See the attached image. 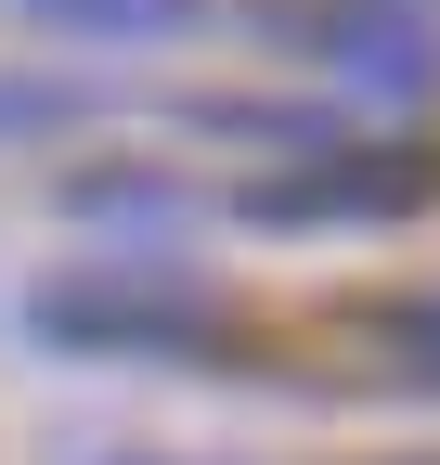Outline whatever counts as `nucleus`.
I'll list each match as a JSON object with an SVG mask.
<instances>
[{
	"label": "nucleus",
	"instance_id": "nucleus-6",
	"mask_svg": "<svg viewBox=\"0 0 440 465\" xmlns=\"http://www.w3.org/2000/svg\"><path fill=\"white\" fill-rule=\"evenodd\" d=\"M402 465H440V452H402Z\"/></svg>",
	"mask_w": 440,
	"mask_h": 465
},
{
	"label": "nucleus",
	"instance_id": "nucleus-3",
	"mask_svg": "<svg viewBox=\"0 0 440 465\" xmlns=\"http://www.w3.org/2000/svg\"><path fill=\"white\" fill-rule=\"evenodd\" d=\"M337 65H350L363 91L415 104V91L440 78V52H427V26H415V14H350V26H337Z\"/></svg>",
	"mask_w": 440,
	"mask_h": 465
},
{
	"label": "nucleus",
	"instance_id": "nucleus-5",
	"mask_svg": "<svg viewBox=\"0 0 440 465\" xmlns=\"http://www.w3.org/2000/svg\"><path fill=\"white\" fill-rule=\"evenodd\" d=\"M389 349H402V375H415V388H440V284L389 311Z\"/></svg>",
	"mask_w": 440,
	"mask_h": 465
},
{
	"label": "nucleus",
	"instance_id": "nucleus-1",
	"mask_svg": "<svg viewBox=\"0 0 440 465\" xmlns=\"http://www.w3.org/2000/svg\"><path fill=\"white\" fill-rule=\"evenodd\" d=\"M26 323L52 349H104V362H220V298H195L182 272H143V259L39 284Z\"/></svg>",
	"mask_w": 440,
	"mask_h": 465
},
{
	"label": "nucleus",
	"instance_id": "nucleus-4",
	"mask_svg": "<svg viewBox=\"0 0 440 465\" xmlns=\"http://www.w3.org/2000/svg\"><path fill=\"white\" fill-rule=\"evenodd\" d=\"M52 39H182L207 0H26Z\"/></svg>",
	"mask_w": 440,
	"mask_h": 465
},
{
	"label": "nucleus",
	"instance_id": "nucleus-2",
	"mask_svg": "<svg viewBox=\"0 0 440 465\" xmlns=\"http://www.w3.org/2000/svg\"><path fill=\"white\" fill-rule=\"evenodd\" d=\"M427 182H440V168L415 143H311V168L259 182L246 220L259 232H285V220H402V207H427Z\"/></svg>",
	"mask_w": 440,
	"mask_h": 465
}]
</instances>
